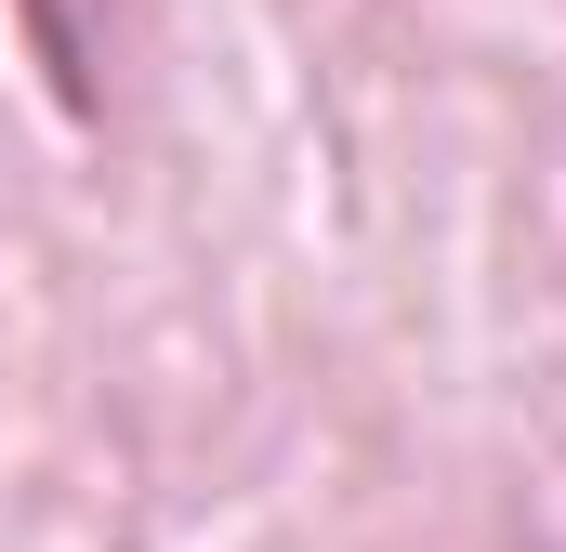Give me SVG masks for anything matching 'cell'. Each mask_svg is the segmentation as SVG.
<instances>
[{
	"label": "cell",
	"instance_id": "obj_1",
	"mask_svg": "<svg viewBox=\"0 0 566 552\" xmlns=\"http://www.w3.org/2000/svg\"><path fill=\"white\" fill-rule=\"evenodd\" d=\"M27 26H40L53 79H66V93H93V79H80V66H93V40H80V0H27Z\"/></svg>",
	"mask_w": 566,
	"mask_h": 552
}]
</instances>
